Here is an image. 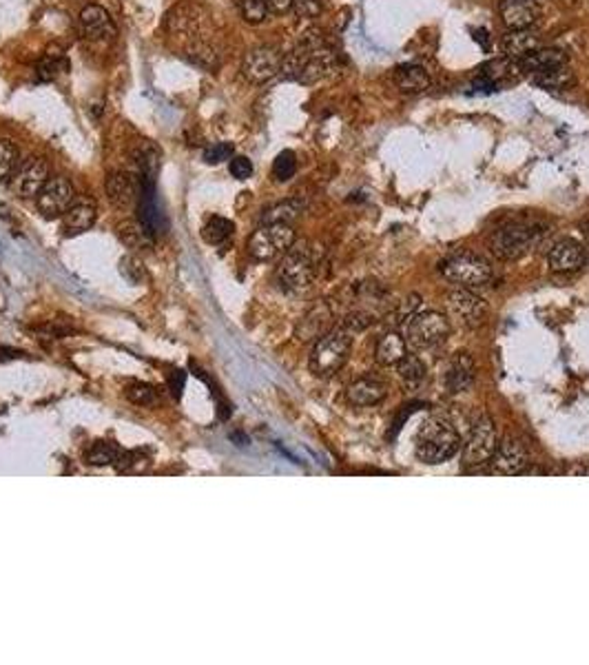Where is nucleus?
I'll return each mask as SVG.
<instances>
[{
  "label": "nucleus",
  "instance_id": "nucleus-18",
  "mask_svg": "<svg viewBox=\"0 0 589 665\" xmlns=\"http://www.w3.org/2000/svg\"><path fill=\"white\" fill-rule=\"evenodd\" d=\"M547 262L554 273H574L585 267L587 253L583 244H578L576 239H561V242L552 247Z\"/></svg>",
  "mask_w": 589,
  "mask_h": 665
},
{
  "label": "nucleus",
  "instance_id": "nucleus-5",
  "mask_svg": "<svg viewBox=\"0 0 589 665\" xmlns=\"http://www.w3.org/2000/svg\"><path fill=\"white\" fill-rule=\"evenodd\" d=\"M499 446L497 424L492 422L490 415H481L474 422L472 433L465 442L463 454H461V468L465 473H479L492 464L494 453Z\"/></svg>",
  "mask_w": 589,
  "mask_h": 665
},
{
  "label": "nucleus",
  "instance_id": "nucleus-39",
  "mask_svg": "<svg viewBox=\"0 0 589 665\" xmlns=\"http://www.w3.org/2000/svg\"><path fill=\"white\" fill-rule=\"evenodd\" d=\"M142 466H149V459L142 451H122L116 462L117 473H136L142 471Z\"/></svg>",
  "mask_w": 589,
  "mask_h": 665
},
{
  "label": "nucleus",
  "instance_id": "nucleus-30",
  "mask_svg": "<svg viewBox=\"0 0 589 665\" xmlns=\"http://www.w3.org/2000/svg\"><path fill=\"white\" fill-rule=\"evenodd\" d=\"M122 454V448L116 442L109 439H100V442H93L89 448L85 451V462L89 466H116L117 457Z\"/></svg>",
  "mask_w": 589,
  "mask_h": 665
},
{
  "label": "nucleus",
  "instance_id": "nucleus-40",
  "mask_svg": "<svg viewBox=\"0 0 589 665\" xmlns=\"http://www.w3.org/2000/svg\"><path fill=\"white\" fill-rule=\"evenodd\" d=\"M126 399H129L131 404L136 406H149L155 402V389L151 384H145V381H136V384H131L129 389H126Z\"/></svg>",
  "mask_w": 589,
  "mask_h": 665
},
{
  "label": "nucleus",
  "instance_id": "nucleus-10",
  "mask_svg": "<svg viewBox=\"0 0 589 665\" xmlns=\"http://www.w3.org/2000/svg\"><path fill=\"white\" fill-rule=\"evenodd\" d=\"M73 202H76V189L62 175L49 178L41 193L36 195V207L45 220L62 218Z\"/></svg>",
  "mask_w": 589,
  "mask_h": 665
},
{
  "label": "nucleus",
  "instance_id": "nucleus-28",
  "mask_svg": "<svg viewBox=\"0 0 589 665\" xmlns=\"http://www.w3.org/2000/svg\"><path fill=\"white\" fill-rule=\"evenodd\" d=\"M532 82L545 91H567L576 87V73L569 70V65H563L556 70L534 73Z\"/></svg>",
  "mask_w": 589,
  "mask_h": 665
},
{
  "label": "nucleus",
  "instance_id": "nucleus-13",
  "mask_svg": "<svg viewBox=\"0 0 589 665\" xmlns=\"http://www.w3.org/2000/svg\"><path fill=\"white\" fill-rule=\"evenodd\" d=\"M445 304H448L450 313H453L456 320L463 326H470V329L481 326L485 322V317H488V306H485V302L476 295L472 288H454L445 297Z\"/></svg>",
  "mask_w": 589,
  "mask_h": 665
},
{
  "label": "nucleus",
  "instance_id": "nucleus-2",
  "mask_svg": "<svg viewBox=\"0 0 589 665\" xmlns=\"http://www.w3.org/2000/svg\"><path fill=\"white\" fill-rule=\"evenodd\" d=\"M351 351L352 332L346 326L328 331L313 346L311 357H308V369L317 378H332V375L340 373L343 366H346Z\"/></svg>",
  "mask_w": 589,
  "mask_h": 665
},
{
  "label": "nucleus",
  "instance_id": "nucleus-34",
  "mask_svg": "<svg viewBox=\"0 0 589 665\" xmlns=\"http://www.w3.org/2000/svg\"><path fill=\"white\" fill-rule=\"evenodd\" d=\"M117 231H120L122 242H125L129 248H142V247H146V244L154 242L149 233L145 231V227H142L137 220H126V222L120 224Z\"/></svg>",
  "mask_w": 589,
  "mask_h": 665
},
{
  "label": "nucleus",
  "instance_id": "nucleus-35",
  "mask_svg": "<svg viewBox=\"0 0 589 665\" xmlns=\"http://www.w3.org/2000/svg\"><path fill=\"white\" fill-rule=\"evenodd\" d=\"M65 70H67L65 58L58 56V53H47V56H42L41 61H38L36 76H38V80L49 82V80H56V78L61 76Z\"/></svg>",
  "mask_w": 589,
  "mask_h": 665
},
{
  "label": "nucleus",
  "instance_id": "nucleus-43",
  "mask_svg": "<svg viewBox=\"0 0 589 665\" xmlns=\"http://www.w3.org/2000/svg\"><path fill=\"white\" fill-rule=\"evenodd\" d=\"M293 9L299 18H308L311 21V18L322 16L323 5L322 0H293Z\"/></svg>",
  "mask_w": 589,
  "mask_h": 665
},
{
  "label": "nucleus",
  "instance_id": "nucleus-38",
  "mask_svg": "<svg viewBox=\"0 0 589 665\" xmlns=\"http://www.w3.org/2000/svg\"><path fill=\"white\" fill-rule=\"evenodd\" d=\"M294 171H297V155L288 149L282 151L273 163V178L277 183H288L294 175Z\"/></svg>",
  "mask_w": 589,
  "mask_h": 665
},
{
  "label": "nucleus",
  "instance_id": "nucleus-47",
  "mask_svg": "<svg viewBox=\"0 0 589 665\" xmlns=\"http://www.w3.org/2000/svg\"><path fill=\"white\" fill-rule=\"evenodd\" d=\"M581 231L585 233V236L589 238V220H585V222H581Z\"/></svg>",
  "mask_w": 589,
  "mask_h": 665
},
{
  "label": "nucleus",
  "instance_id": "nucleus-37",
  "mask_svg": "<svg viewBox=\"0 0 589 665\" xmlns=\"http://www.w3.org/2000/svg\"><path fill=\"white\" fill-rule=\"evenodd\" d=\"M18 164V149L12 140L0 138V183H7Z\"/></svg>",
  "mask_w": 589,
  "mask_h": 665
},
{
  "label": "nucleus",
  "instance_id": "nucleus-45",
  "mask_svg": "<svg viewBox=\"0 0 589 665\" xmlns=\"http://www.w3.org/2000/svg\"><path fill=\"white\" fill-rule=\"evenodd\" d=\"M184 379H186V375L182 373V370H173V375H171V379H169L171 390H173V395H178V398L182 395V389H184Z\"/></svg>",
  "mask_w": 589,
  "mask_h": 665
},
{
  "label": "nucleus",
  "instance_id": "nucleus-21",
  "mask_svg": "<svg viewBox=\"0 0 589 665\" xmlns=\"http://www.w3.org/2000/svg\"><path fill=\"white\" fill-rule=\"evenodd\" d=\"M332 322H335V315H332L331 304L319 302V304L313 306V309L302 317V322H299L297 326V337L302 342H317L319 337H323L328 331H332Z\"/></svg>",
  "mask_w": 589,
  "mask_h": 665
},
{
  "label": "nucleus",
  "instance_id": "nucleus-3",
  "mask_svg": "<svg viewBox=\"0 0 589 665\" xmlns=\"http://www.w3.org/2000/svg\"><path fill=\"white\" fill-rule=\"evenodd\" d=\"M319 248L311 242L293 244L279 262V285L288 291H304L313 285L319 268Z\"/></svg>",
  "mask_w": 589,
  "mask_h": 665
},
{
  "label": "nucleus",
  "instance_id": "nucleus-32",
  "mask_svg": "<svg viewBox=\"0 0 589 665\" xmlns=\"http://www.w3.org/2000/svg\"><path fill=\"white\" fill-rule=\"evenodd\" d=\"M184 56L189 58L193 65L204 67V70H215L220 65V58L215 47L206 41H198V42H189L184 45Z\"/></svg>",
  "mask_w": 589,
  "mask_h": 665
},
{
  "label": "nucleus",
  "instance_id": "nucleus-26",
  "mask_svg": "<svg viewBox=\"0 0 589 665\" xmlns=\"http://www.w3.org/2000/svg\"><path fill=\"white\" fill-rule=\"evenodd\" d=\"M392 78H395L397 87H399L404 94H421V91H425L430 87L428 71L419 65L397 67L395 73H392Z\"/></svg>",
  "mask_w": 589,
  "mask_h": 665
},
{
  "label": "nucleus",
  "instance_id": "nucleus-8",
  "mask_svg": "<svg viewBox=\"0 0 589 665\" xmlns=\"http://www.w3.org/2000/svg\"><path fill=\"white\" fill-rule=\"evenodd\" d=\"M294 244L291 224H262L248 239V253L259 262H273L284 258Z\"/></svg>",
  "mask_w": 589,
  "mask_h": 665
},
{
  "label": "nucleus",
  "instance_id": "nucleus-16",
  "mask_svg": "<svg viewBox=\"0 0 589 665\" xmlns=\"http://www.w3.org/2000/svg\"><path fill=\"white\" fill-rule=\"evenodd\" d=\"M140 191H142L140 175L129 173V171H120V173H114L107 180V198H109V202L114 204L116 209H120V211L136 207L137 198H140Z\"/></svg>",
  "mask_w": 589,
  "mask_h": 665
},
{
  "label": "nucleus",
  "instance_id": "nucleus-19",
  "mask_svg": "<svg viewBox=\"0 0 589 665\" xmlns=\"http://www.w3.org/2000/svg\"><path fill=\"white\" fill-rule=\"evenodd\" d=\"M80 29L89 41H111L117 33L111 14L105 7H98V5H89V7L82 9Z\"/></svg>",
  "mask_w": 589,
  "mask_h": 665
},
{
  "label": "nucleus",
  "instance_id": "nucleus-23",
  "mask_svg": "<svg viewBox=\"0 0 589 665\" xmlns=\"http://www.w3.org/2000/svg\"><path fill=\"white\" fill-rule=\"evenodd\" d=\"M519 70L523 73H541V71H549V70H556V67L569 65V56L563 49H549V47H538L537 52L528 53L523 56L521 61H517Z\"/></svg>",
  "mask_w": 589,
  "mask_h": 665
},
{
  "label": "nucleus",
  "instance_id": "nucleus-17",
  "mask_svg": "<svg viewBox=\"0 0 589 665\" xmlns=\"http://www.w3.org/2000/svg\"><path fill=\"white\" fill-rule=\"evenodd\" d=\"M386 395V381L381 378H375V375H366V378L355 379L348 386L346 402L351 406H357V408H368V406H377L384 402Z\"/></svg>",
  "mask_w": 589,
  "mask_h": 665
},
{
  "label": "nucleus",
  "instance_id": "nucleus-41",
  "mask_svg": "<svg viewBox=\"0 0 589 665\" xmlns=\"http://www.w3.org/2000/svg\"><path fill=\"white\" fill-rule=\"evenodd\" d=\"M120 273L131 282V285H140L145 282L146 273H145V264H142L137 258L134 256H126L120 260Z\"/></svg>",
  "mask_w": 589,
  "mask_h": 665
},
{
  "label": "nucleus",
  "instance_id": "nucleus-25",
  "mask_svg": "<svg viewBox=\"0 0 589 665\" xmlns=\"http://www.w3.org/2000/svg\"><path fill=\"white\" fill-rule=\"evenodd\" d=\"M538 47H543L541 38L532 29H514L503 38L505 58H512V61H521L523 56L537 52Z\"/></svg>",
  "mask_w": 589,
  "mask_h": 665
},
{
  "label": "nucleus",
  "instance_id": "nucleus-15",
  "mask_svg": "<svg viewBox=\"0 0 589 665\" xmlns=\"http://www.w3.org/2000/svg\"><path fill=\"white\" fill-rule=\"evenodd\" d=\"M476 379V364H474V357L470 353H454L445 361V369L441 373V384H444V390L448 395H459L465 393V390L472 389Z\"/></svg>",
  "mask_w": 589,
  "mask_h": 665
},
{
  "label": "nucleus",
  "instance_id": "nucleus-42",
  "mask_svg": "<svg viewBox=\"0 0 589 665\" xmlns=\"http://www.w3.org/2000/svg\"><path fill=\"white\" fill-rule=\"evenodd\" d=\"M233 145L230 143H215L210 145L209 149L204 151V163L206 164H220V163H227V160L233 158Z\"/></svg>",
  "mask_w": 589,
  "mask_h": 665
},
{
  "label": "nucleus",
  "instance_id": "nucleus-46",
  "mask_svg": "<svg viewBox=\"0 0 589 665\" xmlns=\"http://www.w3.org/2000/svg\"><path fill=\"white\" fill-rule=\"evenodd\" d=\"M268 7L273 14H286L288 9H293V0H268Z\"/></svg>",
  "mask_w": 589,
  "mask_h": 665
},
{
  "label": "nucleus",
  "instance_id": "nucleus-44",
  "mask_svg": "<svg viewBox=\"0 0 589 665\" xmlns=\"http://www.w3.org/2000/svg\"><path fill=\"white\" fill-rule=\"evenodd\" d=\"M229 169L235 180H248L253 175V163H250L247 155H233Z\"/></svg>",
  "mask_w": 589,
  "mask_h": 665
},
{
  "label": "nucleus",
  "instance_id": "nucleus-29",
  "mask_svg": "<svg viewBox=\"0 0 589 665\" xmlns=\"http://www.w3.org/2000/svg\"><path fill=\"white\" fill-rule=\"evenodd\" d=\"M306 209V202L304 200L291 198V200H284V202L273 204L271 209H266L262 215V224H293L299 215L304 213Z\"/></svg>",
  "mask_w": 589,
  "mask_h": 665
},
{
  "label": "nucleus",
  "instance_id": "nucleus-22",
  "mask_svg": "<svg viewBox=\"0 0 589 665\" xmlns=\"http://www.w3.org/2000/svg\"><path fill=\"white\" fill-rule=\"evenodd\" d=\"M98 218V207L91 198L76 200V202L69 207V211L62 215V233L69 238L82 236L85 231L96 224Z\"/></svg>",
  "mask_w": 589,
  "mask_h": 665
},
{
  "label": "nucleus",
  "instance_id": "nucleus-1",
  "mask_svg": "<svg viewBox=\"0 0 589 665\" xmlns=\"http://www.w3.org/2000/svg\"><path fill=\"white\" fill-rule=\"evenodd\" d=\"M461 451V435L448 419L432 417L416 435V457L424 464L436 466L453 459Z\"/></svg>",
  "mask_w": 589,
  "mask_h": 665
},
{
  "label": "nucleus",
  "instance_id": "nucleus-6",
  "mask_svg": "<svg viewBox=\"0 0 589 665\" xmlns=\"http://www.w3.org/2000/svg\"><path fill=\"white\" fill-rule=\"evenodd\" d=\"M441 276L461 288H479L492 280V267L476 253H459L439 267Z\"/></svg>",
  "mask_w": 589,
  "mask_h": 665
},
{
  "label": "nucleus",
  "instance_id": "nucleus-12",
  "mask_svg": "<svg viewBox=\"0 0 589 665\" xmlns=\"http://www.w3.org/2000/svg\"><path fill=\"white\" fill-rule=\"evenodd\" d=\"M284 56L275 47H255L244 56L242 76L253 85H264L282 71Z\"/></svg>",
  "mask_w": 589,
  "mask_h": 665
},
{
  "label": "nucleus",
  "instance_id": "nucleus-31",
  "mask_svg": "<svg viewBox=\"0 0 589 665\" xmlns=\"http://www.w3.org/2000/svg\"><path fill=\"white\" fill-rule=\"evenodd\" d=\"M233 231L235 224L230 222L229 218L213 215V218L202 227V238L206 244H210V247H220V244H224L230 236H233Z\"/></svg>",
  "mask_w": 589,
  "mask_h": 665
},
{
  "label": "nucleus",
  "instance_id": "nucleus-27",
  "mask_svg": "<svg viewBox=\"0 0 589 665\" xmlns=\"http://www.w3.org/2000/svg\"><path fill=\"white\" fill-rule=\"evenodd\" d=\"M131 158L137 166L142 178H154L160 169V149L151 140H137L134 149H131Z\"/></svg>",
  "mask_w": 589,
  "mask_h": 665
},
{
  "label": "nucleus",
  "instance_id": "nucleus-7",
  "mask_svg": "<svg viewBox=\"0 0 589 665\" xmlns=\"http://www.w3.org/2000/svg\"><path fill=\"white\" fill-rule=\"evenodd\" d=\"M450 337V320L444 313L425 311L415 313L406 326V342L419 351L436 349Z\"/></svg>",
  "mask_w": 589,
  "mask_h": 665
},
{
  "label": "nucleus",
  "instance_id": "nucleus-4",
  "mask_svg": "<svg viewBox=\"0 0 589 665\" xmlns=\"http://www.w3.org/2000/svg\"><path fill=\"white\" fill-rule=\"evenodd\" d=\"M545 238H547V229L532 227V224H510L494 233L490 239V248L500 260H519L541 247Z\"/></svg>",
  "mask_w": 589,
  "mask_h": 665
},
{
  "label": "nucleus",
  "instance_id": "nucleus-14",
  "mask_svg": "<svg viewBox=\"0 0 589 665\" xmlns=\"http://www.w3.org/2000/svg\"><path fill=\"white\" fill-rule=\"evenodd\" d=\"M49 180V164L42 158H27L24 163L14 171L12 175V191L18 198L32 200L41 193Z\"/></svg>",
  "mask_w": 589,
  "mask_h": 665
},
{
  "label": "nucleus",
  "instance_id": "nucleus-33",
  "mask_svg": "<svg viewBox=\"0 0 589 665\" xmlns=\"http://www.w3.org/2000/svg\"><path fill=\"white\" fill-rule=\"evenodd\" d=\"M397 369H399V378L406 381L408 386H419L421 381L425 379V375H428V369H425L424 361L419 360L416 355H406L404 360L397 364Z\"/></svg>",
  "mask_w": 589,
  "mask_h": 665
},
{
  "label": "nucleus",
  "instance_id": "nucleus-24",
  "mask_svg": "<svg viewBox=\"0 0 589 665\" xmlns=\"http://www.w3.org/2000/svg\"><path fill=\"white\" fill-rule=\"evenodd\" d=\"M406 355H408V342H406L397 331L386 332V335H381V340L377 342L375 349L377 364L397 366Z\"/></svg>",
  "mask_w": 589,
  "mask_h": 665
},
{
  "label": "nucleus",
  "instance_id": "nucleus-20",
  "mask_svg": "<svg viewBox=\"0 0 589 665\" xmlns=\"http://www.w3.org/2000/svg\"><path fill=\"white\" fill-rule=\"evenodd\" d=\"M541 16V7L537 0H503L500 3V18L503 24L514 32V29H529Z\"/></svg>",
  "mask_w": 589,
  "mask_h": 665
},
{
  "label": "nucleus",
  "instance_id": "nucleus-9",
  "mask_svg": "<svg viewBox=\"0 0 589 665\" xmlns=\"http://www.w3.org/2000/svg\"><path fill=\"white\" fill-rule=\"evenodd\" d=\"M164 24L171 36H178L189 45V42L206 41L204 33L209 27V16L198 5H178L166 14Z\"/></svg>",
  "mask_w": 589,
  "mask_h": 665
},
{
  "label": "nucleus",
  "instance_id": "nucleus-36",
  "mask_svg": "<svg viewBox=\"0 0 589 665\" xmlns=\"http://www.w3.org/2000/svg\"><path fill=\"white\" fill-rule=\"evenodd\" d=\"M238 9L248 24H262L271 14L268 0H238Z\"/></svg>",
  "mask_w": 589,
  "mask_h": 665
},
{
  "label": "nucleus",
  "instance_id": "nucleus-11",
  "mask_svg": "<svg viewBox=\"0 0 589 665\" xmlns=\"http://www.w3.org/2000/svg\"><path fill=\"white\" fill-rule=\"evenodd\" d=\"M490 466L497 475H523L529 466V451L523 439L519 435H505Z\"/></svg>",
  "mask_w": 589,
  "mask_h": 665
}]
</instances>
